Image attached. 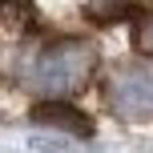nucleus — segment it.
<instances>
[{
    "label": "nucleus",
    "instance_id": "obj_1",
    "mask_svg": "<svg viewBox=\"0 0 153 153\" xmlns=\"http://www.w3.org/2000/svg\"><path fill=\"white\" fill-rule=\"evenodd\" d=\"M93 69V48L81 45V40H65V45H53L45 53H36L28 65H24V81L40 93H73L85 85V76Z\"/></svg>",
    "mask_w": 153,
    "mask_h": 153
},
{
    "label": "nucleus",
    "instance_id": "obj_2",
    "mask_svg": "<svg viewBox=\"0 0 153 153\" xmlns=\"http://www.w3.org/2000/svg\"><path fill=\"white\" fill-rule=\"evenodd\" d=\"M109 101L125 117H153V69L149 65H125L113 73Z\"/></svg>",
    "mask_w": 153,
    "mask_h": 153
},
{
    "label": "nucleus",
    "instance_id": "obj_3",
    "mask_svg": "<svg viewBox=\"0 0 153 153\" xmlns=\"http://www.w3.org/2000/svg\"><path fill=\"white\" fill-rule=\"evenodd\" d=\"M36 117L40 125H53V129H69L73 137H89V117H81L76 109H69V105H61V101H40L36 105Z\"/></svg>",
    "mask_w": 153,
    "mask_h": 153
},
{
    "label": "nucleus",
    "instance_id": "obj_4",
    "mask_svg": "<svg viewBox=\"0 0 153 153\" xmlns=\"http://www.w3.org/2000/svg\"><path fill=\"white\" fill-rule=\"evenodd\" d=\"M133 4H137V0H89V8H93L97 20H117V16H125Z\"/></svg>",
    "mask_w": 153,
    "mask_h": 153
},
{
    "label": "nucleus",
    "instance_id": "obj_5",
    "mask_svg": "<svg viewBox=\"0 0 153 153\" xmlns=\"http://www.w3.org/2000/svg\"><path fill=\"white\" fill-rule=\"evenodd\" d=\"M133 40H137V48H141V53H149V56H153V12H149V16H145L141 24H137Z\"/></svg>",
    "mask_w": 153,
    "mask_h": 153
}]
</instances>
